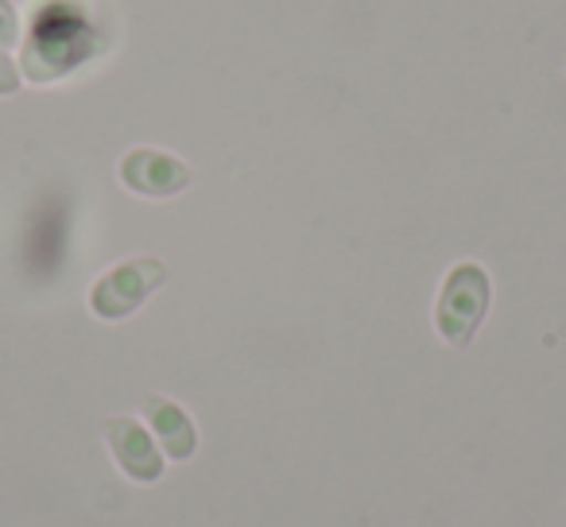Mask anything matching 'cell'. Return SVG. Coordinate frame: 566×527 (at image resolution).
<instances>
[{
    "instance_id": "3957f363",
    "label": "cell",
    "mask_w": 566,
    "mask_h": 527,
    "mask_svg": "<svg viewBox=\"0 0 566 527\" xmlns=\"http://www.w3.org/2000/svg\"><path fill=\"white\" fill-rule=\"evenodd\" d=\"M164 280H167L164 260H151V256L120 260V264H113L90 287V310L102 323H120V318L136 315L148 303V295L164 287Z\"/></svg>"
},
{
    "instance_id": "7a4b0ae2",
    "label": "cell",
    "mask_w": 566,
    "mask_h": 527,
    "mask_svg": "<svg viewBox=\"0 0 566 527\" xmlns=\"http://www.w3.org/2000/svg\"><path fill=\"white\" fill-rule=\"evenodd\" d=\"M493 303V280L481 268L478 260H462L447 272L434 299V330L442 334V341H450L454 349H465L478 338L481 323L489 315Z\"/></svg>"
},
{
    "instance_id": "5b68a950",
    "label": "cell",
    "mask_w": 566,
    "mask_h": 527,
    "mask_svg": "<svg viewBox=\"0 0 566 527\" xmlns=\"http://www.w3.org/2000/svg\"><path fill=\"white\" fill-rule=\"evenodd\" d=\"M105 442H109L117 465L133 481H144V485H148V481H159V473H164V457H159V446L151 442V434L144 431L136 419L113 415L109 423H105Z\"/></svg>"
},
{
    "instance_id": "52a82bcc",
    "label": "cell",
    "mask_w": 566,
    "mask_h": 527,
    "mask_svg": "<svg viewBox=\"0 0 566 527\" xmlns=\"http://www.w3.org/2000/svg\"><path fill=\"white\" fill-rule=\"evenodd\" d=\"M20 40H24V17L17 0H0V51L20 48Z\"/></svg>"
},
{
    "instance_id": "6da1fadb",
    "label": "cell",
    "mask_w": 566,
    "mask_h": 527,
    "mask_svg": "<svg viewBox=\"0 0 566 527\" xmlns=\"http://www.w3.org/2000/svg\"><path fill=\"white\" fill-rule=\"evenodd\" d=\"M113 48V24L97 0H32L20 40V74L32 86L74 78Z\"/></svg>"
},
{
    "instance_id": "8992f818",
    "label": "cell",
    "mask_w": 566,
    "mask_h": 527,
    "mask_svg": "<svg viewBox=\"0 0 566 527\" xmlns=\"http://www.w3.org/2000/svg\"><path fill=\"white\" fill-rule=\"evenodd\" d=\"M144 415H148L151 434L159 439V446H164L167 457H175V462H187V457L195 454V446H198L195 419H190L179 403L167 400V396H151V400L144 403Z\"/></svg>"
},
{
    "instance_id": "277c9868",
    "label": "cell",
    "mask_w": 566,
    "mask_h": 527,
    "mask_svg": "<svg viewBox=\"0 0 566 527\" xmlns=\"http://www.w3.org/2000/svg\"><path fill=\"white\" fill-rule=\"evenodd\" d=\"M117 175L133 194L140 198H175L195 182L190 164L164 148H133L120 156Z\"/></svg>"
},
{
    "instance_id": "ba28073f",
    "label": "cell",
    "mask_w": 566,
    "mask_h": 527,
    "mask_svg": "<svg viewBox=\"0 0 566 527\" xmlns=\"http://www.w3.org/2000/svg\"><path fill=\"white\" fill-rule=\"evenodd\" d=\"M20 86H24V74H20V63L9 55V51H0V97H17Z\"/></svg>"
}]
</instances>
